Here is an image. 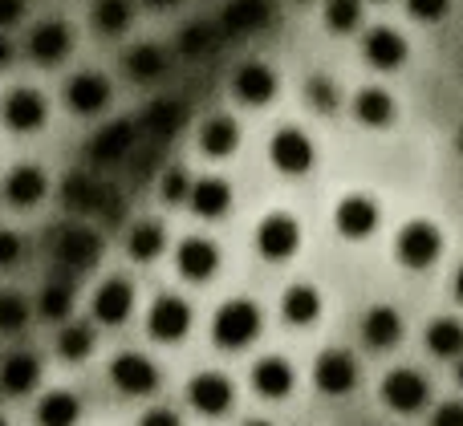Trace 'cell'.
<instances>
[{
	"label": "cell",
	"mask_w": 463,
	"mask_h": 426,
	"mask_svg": "<svg viewBox=\"0 0 463 426\" xmlns=\"http://www.w3.org/2000/svg\"><path fill=\"white\" fill-rule=\"evenodd\" d=\"M456 378H459V386H463V357H459V366H456Z\"/></svg>",
	"instance_id": "cell-52"
},
{
	"label": "cell",
	"mask_w": 463,
	"mask_h": 426,
	"mask_svg": "<svg viewBox=\"0 0 463 426\" xmlns=\"http://www.w3.org/2000/svg\"><path fill=\"white\" fill-rule=\"evenodd\" d=\"M5 199L13 203V208H37L41 199L49 195V175L41 167H33V162H21V167H13L8 171V179H5Z\"/></svg>",
	"instance_id": "cell-22"
},
{
	"label": "cell",
	"mask_w": 463,
	"mask_h": 426,
	"mask_svg": "<svg viewBox=\"0 0 463 426\" xmlns=\"http://www.w3.org/2000/svg\"><path fill=\"white\" fill-rule=\"evenodd\" d=\"M301 248V224H297L288 211H269V216L256 224V252L272 264H285L293 252Z\"/></svg>",
	"instance_id": "cell-5"
},
{
	"label": "cell",
	"mask_w": 463,
	"mask_h": 426,
	"mask_svg": "<svg viewBox=\"0 0 463 426\" xmlns=\"http://www.w3.org/2000/svg\"><path fill=\"white\" fill-rule=\"evenodd\" d=\"M427 398H431V382L423 378L419 370H391L383 378V403L391 406L394 414H415L427 406Z\"/></svg>",
	"instance_id": "cell-10"
},
{
	"label": "cell",
	"mask_w": 463,
	"mask_h": 426,
	"mask_svg": "<svg viewBox=\"0 0 463 426\" xmlns=\"http://www.w3.org/2000/svg\"><path fill=\"white\" fill-rule=\"evenodd\" d=\"M110 382L122 390V394L146 398L159 390V366H155L146 354H130L127 349V354H118L110 362Z\"/></svg>",
	"instance_id": "cell-12"
},
{
	"label": "cell",
	"mask_w": 463,
	"mask_h": 426,
	"mask_svg": "<svg viewBox=\"0 0 463 426\" xmlns=\"http://www.w3.org/2000/svg\"><path fill=\"white\" fill-rule=\"evenodd\" d=\"M427 349H431L435 357H463V321H456V317H435L431 325H427L423 333Z\"/></svg>",
	"instance_id": "cell-35"
},
{
	"label": "cell",
	"mask_w": 463,
	"mask_h": 426,
	"mask_svg": "<svg viewBox=\"0 0 463 426\" xmlns=\"http://www.w3.org/2000/svg\"><path fill=\"white\" fill-rule=\"evenodd\" d=\"M138 138H143V122H135V118H118V122H110V126H102L94 138H90V146H86L90 171H102V167H118V162H127L130 154H135Z\"/></svg>",
	"instance_id": "cell-3"
},
{
	"label": "cell",
	"mask_w": 463,
	"mask_h": 426,
	"mask_svg": "<svg viewBox=\"0 0 463 426\" xmlns=\"http://www.w3.org/2000/svg\"><path fill=\"white\" fill-rule=\"evenodd\" d=\"M98 256H102V236L86 224L61 227V236L53 240V260L61 268H70V273H86V268H94Z\"/></svg>",
	"instance_id": "cell-7"
},
{
	"label": "cell",
	"mask_w": 463,
	"mask_h": 426,
	"mask_svg": "<svg viewBox=\"0 0 463 426\" xmlns=\"http://www.w3.org/2000/svg\"><path fill=\"white\" fill-rule=\"evenodd\" d=\"M146 5H151V8H175L179 0H146Z\"/></svg>",
	"instance_id": "cell-50"
},
{
	"label": "cell",
	"mask_w": 463,
	"mask_h": 426,
	"mask_svg": "<svg viewBox=\"0 0 463 426\" xmlns=\"http://www.w3.org/2000/svg\"><path fill=\"white\" fill-rule=\"evenodd\" d=\"M362 53H366V61L374 65V69L391 73V69H402L411 57V41L407 32L391 29V24H374V29L362 37Z\"/></svg>",
	"instance_id": "cell-13"
},
{
	"label": "cell",
	"mask_w": 463,
	"mask_h": 426,
	"mask_svg": "<svg viewBox=\"0 0 463 426\" xmlns=\"http://www.w3.org/2000/svg\"><path fill=\"white\" fill-rule=\"evenodd\" d=\"M24 321H29V301L16 289L0 292V333H21Z\"/></svg>",
	"instance_id": "cell-41"
},
{
	"label": "cell",
	"mask_w": 463,
	"mask_h": 426,
	"mask_svg": "<svg viewBox=\"0 0 463 426\" xmlns=\"http://www.w3.org/2000/svg\"><path fill=\"white\" fill-rule=\"evenodd\" d=\"M163 248H167V236H163V227L155 224V219H138V224H130V232H127L130 260H138V264H151V260H159Z\"/></svg>",
	"instance_id": "cell-33"
},
{
	"label": "cell",
	"mask_w": 463,
	"mask_h": 426,
	"mask_svg": "<svg viewBox=\"0 0 463 426\" xmlns=\"http://www.w3.org/2000/svg\"><path fill=\"white\" fill-rule=\"evenodd\" d=\"M313 382H317L321 394L329 398H345L354 386H358V362H354L345 349H326L313 366Z\"/></svg>",
	"instance_id": "cell-17"
},
{
	"label": "cell",
	"mask_w": 463,
	"mask_h": 426,
	"mask_svg": "<svg viewBox=\"0 0 463 426\" xmlns=\"http://www.w3.org/2000/svg\"><path fill=\"white\" fill-rule=\"evenodd\" d=\"M431 426H463V403L456 398V403H443L439 411H435Z\"/></svg>",
	"instance_id": "cell-45"
},
{
	"label": "cell",
	"mask_w": 463,
	"mask_h": 426,
	"mask_svg": "<svg viewBox=\"0 0 463 426\" xmlns=\"http://www.w3.org/2000/svg\"><path fill=\"white\" fill-rule=\"evenodd\" d=\"M264 329V313L256 301L248 297H232L220 305L216 321H212V338L220 349H244L256 341V333Z\"/></svg>",
	"instance_id": "cell-1"
},
{
	"label": "cell",
	"mask_w": 463,
	"mask_h": 426,
	"mask_svg": "<svg viewBox=\"0 0 463 426\" xmlns=\"http://www.w3.org/2000/svg\"><path fill=\"white\" fill-rule=\"evenodd\" d=\"M8 65H13V41L0 32V69H8Z\"/></svg>",
	"instance_id": "cell-48"
},
{
	"label": "cell",
	"mask_w": 463,
	"mask_h": 426,
	"mask_svg": "<svg viewBox=\"0 0 463 426\" xmlns=\"http://www.w3.org/2000/svg\"><path fill=\"white\" fill-rule=\"evenodd\" d=\"M407 13L415 16V21L435 24V21H443V16L451 13V0H407Z\"/></svg>",
	"instance_id": "cell-43"
},
{
	"label": "cell",
	"mask_w": 463,
	"mask_h": 426,
	"mask_svg": "<svg viewBox=\"0 0 463 426\" xmlns=\"http://www.w3.org/2000/svg\"><path fill=\"white\" fill-rule=\"evenodd\" d=\"M394 256H399V264L411 268V273H427V268H435L439 256H443L439 224H435V219H411V224L399 232V240H394Z\"/></svg>",
	"instance_id": "cell-2"
},
{
	"label": "cell",
	"mask_w": 463,
	"mask_h": 426,
	"mask_svg": "<svg viewBox=\"0 0 463 426\" xmlns=\"http://www.w3.org/2000/svg\"><path fill=\"white\" fill-rule=\"evenodd\" d=\"M175 264H179V276H184V281H212L220 268L216 240H208V236H187L175 252Z\"/></svg>",
	"instance_id": "cell-20"
},
{
	"label": "cell",
	"mask_w": 463,
	"mask_h": 426,
	"mask_svg": "<svg viewBox=\"0 0 463 426\" xmlns=\"http://www.w3.org/2000/svg\"><path fill=\"white\" fill-rule=\"evenodd\" d=\"M321 16H326V29L354 32L362 24V0H326V5H321Z\"/></svg>",
	"instance_id": "cell-39"
},
{
	"label": "cell",
	"mask_w": 463,
	"mask_h": 426,
	"mask_svg": "<svg viewBox=\"0 0 463 426\" xmlns=\"http://www.w3.org/2000/svg\"><path fill=\"white\" fill-rule=\"evenodd\" d=\"M378 224H383V208L366 191H350L334 208V227L342 240H370L378 232Z\"/></svg>",
	"instance_id": "cell-4"
},
{
	"label": "cell",
	"mask_w": 463,
	"mask_h": 426,
	"mask_svg": "<svg viewBox=\"0 0 463 426\" xmlns=\"http://www.w3.org/2000/svg\"><path fill=\"white\" fill-rule=\"evenodd\" d=\"M45 118H49L45 97L29 86H16L13 94L0 102V122H5L8 130H16V134H33V130H41Z\"/></svg>",
	"instance_id": "cell-14"
},
{
	"label": "cell",
	"mask_w": 463,
	"mask_h": 426,
	"mask_svg": "<svg viewBox=\"0 0 463 426\" xmlns=\"http://www.w3.org/2000/svg\"><path fill=\"white\" fill-rule=\"evenodd\" d=\"M362 341L370 349H394L402 341V317L391 305H374L362 313Z\"/></svg>",
	"instance_id": "cell-26"
},
{
	"label": "cell",
	"mask_w": 463,
	"mask_h": 426,
	"mask_svg": "<svg viewBox=\"0 0 463 426\" xmlns=\"http://www.w3.org/2000/svg\"><path fill=\"white\" fill-rule=\"evenodd\" d=\"M187 203H192V211L200 219H220L224 211L232 208V183L220 175H203L192 183V195H187Z\"/></svg>",
	"instance_id": "cell-28"
},
{
	"label": "cell",
	"mask_w": 463,
	"mask_h": 426,
	"mask_svg": "<svg viewBox=\"0 0 463 426\" xmlns=\"http://www.w3.org/2000/svg\"><path fill=\"white\" fill-rule=\"evenodd\" d=\"M305 97H309V106L317 114H334L337 106H342V97H337V81L326 78V73H313V78L305 81Z\"/></svg>",
	"instance_id": "cell-40"
},
{
	"label": "cell",
	"mask_w": 463,
	"mask_h": 426,
	"mask_svg": "<svg viewBox=\"0 0 463 426\" xmlns=\"http://www.w3.org/2000/svg\"><path fill=\"white\" fill-rule=\"evenodd\" d=\"M451 284H456V301H463V264L456 268V281H451Z\"/></svg>",
	"instance_id": "cell-49"
},
{
	"label": "cell",
	"mask_w": 463,
	"mask_h": 426,
	"mask_svg": "<svg viewBox=\"0 0 463 426\" xmlns=\"http://www.w3.org/2000/svg\"><path fill=\"white\" fill-rule=\"evenodd\" d=\"M37 378H41L37 354H29V349H16V354L0 357V394L21 398V394H29V390L37 386Z\"/></svg>",
	"instance_id": "cell-23"
},
{
	"label": "cell",
	"mask_w": 463,
	"mask_h": 426,
	"mask_svg": "<svg viewBox=\"0 0 463 426\" xmlns=\"http://www.w3.org/2000/svg\"><path fill=\"white\" fill-rule=\"evenodd\" d=\"M90 349H94V325L65 321L61 333H57V354H61L65 362H86Z\"/></svg>",
	"instance_id": "cell-36"
},
{
	"label": "cell",
	"mask_w": 463,
	"mask_h": 426,
	"mask_svg": "<svg viewBox=\"0 0 463 426\" xmlns=\"http://www.w3.org/2000/svg\"><path fill=\"white\" fill-rule=\"evenodd\" d=\"M81 398L73 390H49L37 403V426H78Z\"/></svg>",
	"instance_id": "cell-32"
},
{
	"label": "cell",
	"mask_w": 463,
	"mask_h": 426,
	"mask_svg": "<svg viewBox=\"0 0 463 426\" xmlns=\"http://www.w3.org/2000/svg\"><path fill=\"white\" fill-rule=\"evenodd\" d=\"M272 24V0H228L220 8V37H232V41H244V37H256Z\"/></svg>",
	"instance_id": "cell-8"
},
{
	"label": "cell",
	"mask_w": 463,
	"mask_h": 426,
	"mask_svg": "<svg viewBox=\"0 0 463 426\" xmlns=\"http://www.w3.org/2000/svg\"><path fill=\"white\" fill-rule=\"evenodd\" d=\"M269 159L280 175H309L313 162H317V146L305 130L297 126H280L269 143Z\"/></svg>",
	"instance_id": "cell-6"
},
{
	"label": "cell",
	"mask_w": 463,
	"mask_h": 426,
	"mask_svg": "<svg viewBox=\"0 0 463 426\" xmlns=\"http://www.w3.org/2000/svg\"><path fill=\"white\" fill-rule=\"evenodd\" d=\"M21 252H24L21 236L8 232V227H0V268H13L16 260H21Z\"/></svg>",
	"instance_id": "cell-44"
},
{
	"label": "cell",
	"mask_w": 463,
	"mask_h": 426,
	"mask_svg": "<svg viewBox=\"0 0 463 426\" xmlns=\"http://www.w3.org/2000/svg\"><path fill=\"white\" fill-rule=\"evenodd\" d=\"M61 97H65V106H70L73 114H81V118H94V114H102L106 106H110L114 86H110V78L86 69V73H73V78L65 81Z\"/></svg>",
	"instance_id": "cell-9"
},
{
	"label": "cell",
	"mask_w": 463,
	"mask_h": 426,
	"mask_svg": "<svg viewBox=\"0 0 463 426\" xmlns=\"http://www.w3.org/2000/svg\"><path fill=\"white\" fill-rule=\"evenodd\" d=\"M354 118L370 130H383L399 118V106H394V97L386 94L383 86H366V89L354 94Z\"/></svg>",
	"instance_id": "cell-29"
},
{
	"label": "cell",
	"mask_w": 463,
	"mask_h": 426,
	"mask_svg": "<svg viewBox=\"0 0 463 426\" xmlns=\"http://www.w3.org/2000/svg\"><path fill=\"white\" fill-rule=\"evenodd\" d=\"M280 317H285L293 329H309L321 317V292L313 284H288L285 301H280Z\"/></svg>",
	"instance_id": "cell-30"
},
{
	"label": "cell",
	"mask_w": 463,
	"mask_h": 426,
	"mask_svg": "<svg viewBox=\"0 0 463 426\" xmlns=\"http://www.w3.org/2000/svg\"><path fill=\"white\" fill-rule=\"evenodd\" d=\"M130 21H135V0H94V8H90V24H94L102 37L127 32Z\"/></svg>",
	"instance_id": "cell-34"
},
{
	"label": "cell",
	"mask_w": 463,
	"mask_h": 426,
	"mask_svg": "<svg viewBox=\"0 0 463 426\" xmlns=\"http://www.w3.org/2000/svg\"><path fill=\"white\" fill-rule=\"evenodd\" d=\"M0 426H8V422H5V419H0Z\"/></svg>",
	"instance_id": "cell-53"
},
{
	"label": "cell",
	"mask_w": 463,
	"mask_h": 426,
	"mask_svg": "<svg viewBox=\"0 0 463 426\" xmlns=\"http://www.w3.org/2000/svg\"><path fill=\"white\" fill-rule=\"evenodd\" d=\"M244 426H272V422H264V419H248Z\"/></svg>",
	"instance_id": "cell-51"
},
{
	"label": "cell",
	"mask_w": 463,
	"mask_h": 426,
	"mask_svg": "<svg viewBox=\"0 0 463 426\" xmlns=\"http://www.w3.org/2000/svg\"><path fill=\"white\" fill-rule=\"evenodd\" d=\"M37 309H41V317H49V321H70V313H73V289L65 281L45 284V289H41V297H37Z\"/></svg>",
	"instance_id": "cell-38"
},
{
	"label": "cell",
	"mask_w": 463,
	"mask_h": 426,
	"mask_svg": "<svg viewBox=\"0 0 463 426\" xmlns=\"http://www.w3.org/2000/svg\"><path fill=\"white\" fill-rule=\"evenodd\" d=\"M297 386V374L293 366L285 362V357H260V362L252 366V390L260 398H272V403H280V398H288Z\"/></svg>",
	"instance_id": "cell-24"
},
{
	"label": "cell",
	"mask_w": 463,
	"mask_h": 426,
	"mask_svg": "<svg viewBox=\"0 0 463 426\" xmlns=\"http://www.w3.org/2000/svg\"><path fill=\"white\" fill-rule=\"evenodd\" d=\"M130 313H135V289H130V281L110 276V281H102L94 289V321L122 325Z\"/></svg>",
	"instance_id": "cell-21"
},
{
	"label": "cell",
	"mask_w": 463,
	"mask_h": 426,
	"mask_svg": "<svg viewBox=\"0 0 463 426\" xmlns=\"http://www.w3.org/2000/svg\"><path fill=\"white\" fill-rule=\"evenodd\" d=\"M146 329H151L155 341H167V346L171 341H184L187 329H192V305H187L184 297H175V292H163L151 305Z\"/></svg>",
	"instance_id": "cell-15"
},
{
	"label": "cell",
	"mask_w": 463,
	"mask_h": 426,
	"mask_svg": "<svg viewBox=\"0 0 463 426\" xmlns=\"http://www.w3.org/2000/svg\"><path fill=\"white\" fill-rule=\"evenodd\" d=\"M138 426H184V422H179V414L171 411V406H155V411L143 414V422Z\"/></svg>",
	"instance_id": "cell-46"
},
{
	"label": "cell",
	"mask_w": 463,
	"mask_h": 426,
	"mask_svg": "<svg viewBox=\"0 0 463 426\" xmlns=\"http://www.w3.org/2000/svg\"><path fill=\"white\" fill-rule=\"evenodd\" d=\"M187 403H192V411H200L203 419H220V414L232 411V403H236V386H232L228 374H195L192 382H187Z\"/></svg>",
	"instance_id": "cell-11"
},
{
	"label": "cell",
	"mask_w": 463,
	"mask_h": 426,
	"mask_svg": "<svg viewBox=\"0 0 463 426\" xmlns=\"http://www.w3.org/2000/svg\"><path fill=\"white\" fill-rule=\"evenodd\" d=\"M122 65H127V73H130L135 81L151 86V81L167 78L171 53H167L163 45H155V41H143V45H135V49H127V53H122Z\"/></svg>",
	"instance_id": "cell-27"
},
{
	"label": "cell",
	"mask_w": 463,
	"mask_h": 426,
	"mask_svg": "<svg viewBox=\"0 0 463 426\" xmlns=\"http://www.w3.org/2000/svg\"><path fill=\"white\" fill-rule=\"evenodd\" d=\"M200 146H203V154H212V159H228V154L240 146V122L232 118V114H212V118L200 126Z\"/></svg>",
	"instance_id": "cell-31"
},
{
	"label": "cell",
	"mask_w": 463,
	"mask_h": 426,
	"mask_svg": "<svg viewBox=\"0 0 463 426\" xmlns=\"http://www.w3.org/2000/svg\"><path fill=\"white\" fill-rule=\"evenodd\" d=\"M220 45V29L212 21H187L179 32V53L184 57H203Z\"/></svg>",
	"instance_id": "cell-37"
},
{
	"label": "cell",
	"mask_w": 463,
	"mask_h": 426,
	"mask_svg": "<svg viewBox=\"0 0 463 426\" xmlns=\"http://www.w3.org/2000/svg\"><path fill=\"white\" fill-rule=\"evenodd\" d=\"M110 187L98 183L94 171H73V175H65L61 183V199L70 211H78V216H98V211H106V203H110Z\"/></svg>",
	"instance_id": "cell-18"
},
{
	"label": "cell",
	"mask_w": 463,
	"mask_h": 426,
	"mask_svg": "<svg viewBox=\"0 0 463 426\" xmlns=\"http://www.w3.org/2000/svg\"><path fill=\"white\" fill-rule=\"evenodd\" d=\"M73 49V29L65 21H41L29 32V57L37 65H57L65 61Z\"/></svg>",
	"instance_id": "cell-19"
},
{
	"label": "cell",
	"mask_w": 463,
	"mask_h": 426,
	"mask_svg": "<svg viewBox=\"0 0 463 426\" xmlns=\"http://www.w3.org/2000/svg\"><path fill=\"white\" fill-rule=\"evenodd\" d=\"M280 89V78L269 61H244L232 73V94L244 106H269Z\"/></svg>",
	"instance_id": "cell-16"
},
{
	"label": "cell",
	"mask_w": 463,
	"mask_h": 426,
	"mask_svg": "<svg viewBox=\"0 0 463 426\" xmlns=\"http://www.w3.org/2000/svg\"><path fill=\"white\" fill-rule=\"evenodd\" d=\"M21 16H24V0H0V32L13 29Z\"/></svg>",
	"instance_id": "cell-47"
},
{
	"label": "cell",
	"mask_w": 463,
	"mask_h": 426,
	"mask_svg": "<svg viewBox=\"0 0 463 426\" xmlns=\"http://www.w3.org/2000/svg\"><path fill=\"white\" fill-rule=\"evenodd\" d=\"M192 183H195V179L187 175L184 167H167L159 175V199L163 203H184L187 195H192Z\"/></svg>",
	"instance_id": "cell-42"
},
{
	"label": "cell",
	"mask_w": 463,
	"mask_h": 426,
	"mask_svg": "<svg viewBox=\"0 0 463 426\" xmlns=\"http://www.w3.org/2000/svg\"><path fill=\"white\" fill-rule=\"evenodd\" d=\"M143 130L151 138H159V143H167V138H175L179 130L187 126V106L179 102V97H155L151 106L143 110Z\"/></svg>",
	"instance_id": "cell-25"
}]
</instances>
